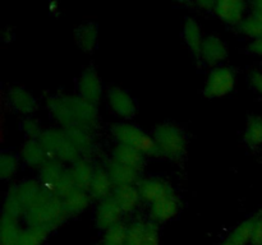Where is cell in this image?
<instances>
[{
    "label": "cell",
    "mask_w": 262,
    "mask_h": 245,
    "mask_svg": "<svg viewBox=\"0 0 262 245\" xmlns=\"http://www.w3.org/2000/svg\"><path fill=\"white\" fill-rule=\"evenodd\" d=\"M45 102L51 116L61 125V129L76 127L73 115H72L71 109H69L68 104L64 100L63 94L61 96L60 94H50V96L46 97Z\"/></svg>",
    "instance_id": "obj_16"
},
{
    "label": "cell",
    "mask_w": 262,
    "mask_h": 245,
    "mask_svg": "<svg viewBox=\"0 0 262 245\" xmlns=\"http://www.w3.org/2000/svg\"><path fill=\"white\" fill-rule=\"evenodd\" d=\"M243 139L250 148H257L262 144V116L252 115L248 117Z\"/></svg>",
    "instance_id": "obj_30"
},
{
    "label": "cell",
    "mask_w": 262,
    "mask_h": 245,
    "mask_svg": "<svg viewBox=\"0 0 262 245\" xmlns=\"http://www.w3.org/2000/svg\"><path fill=\"white\" fill-rule=\"evenodd\" d=\"M123 211L120 209L119 204L114 198L109 197L99 202L95 211V224L100 230L106 231L107 229L113 227L114 225L122 222Z\"/></svg>",
    "instance_id": "obj_7"
},
{
    "label": "cell",
    "mask_w": 262,
    "mask_h": 245,
    "mask_svg": "<svg viewBox=\"0 0 262 245\" xmlns=\"http://www.w3.org/2000/svg\"><path fill=\"white\" fill-rule=\"evenodd\" d=\"M3 214L13 217L15 219H19L20 217L26 214V209L23 207L22 202L17 197L13 188H9L7 195H5L4 204H3Z\"/></svg>",
    "instance_id": "obj_31"
},
{
    "label": "cell",
    "mask_w": 262,
    "mask_h": 245,
    "mask_svg": "<svg viewBox=\"0 0 262 245\" xmlns=\"http://www.w3.org/2000/svg\"><path fill=\"white\" fill-rule=\"evenodd\" d=\"M78 94L95 105L101 100L102 82L94 68H87L79 77Z\"/></svg>",
    "instance_id": "obj_9"
},
{
    "label": "cell",
    "mask_w": 262,
    "mask_h": 245,
    "mask_svg": "<svg viewBox=\"0 0 262 245\" xmlns=\"http://www.w3.org/2000/svg\"><path fill=\"white\" fill-rule=\"evenodd\" d=\"M63 96L71 109L76 125L90 130L94 129L99 120L97 105L87 101L79 94H63Z\"/></svg>",
    "instance_id": "obj_6"
},
{
    "label": "cell",
    "mask_w": 262,
    "mask_h": 245,
    "mask_svg": "<svg viewBox=\"0 0 262 245\" xmlns=\"http://www.w3.org/2000/svg\"><path fill=\"white\" fill-rule=\"evenodd\" d=\"M256 216L245 219L229 232L222 245H247L251 242L255 229Z\"/></svg>",
    "instance_id": "obj_27"
},
{
    "label": "cell",
    "mask_w": 262,
    "mask_h": 245,
    "mask_svg": "<svg viewBox=\"0 0 262 245\" xmlns=\"http://www.w3.org/2000/svg\"><path fill=\"white\" fill-rule=\"evenodd\" d=\"M228 58V47L224 41L216 35H209L205 37L200 59L207 65L215 66Z\"/></svg>",
    "instance_id": "obj_14"
},
{
    "label": "cell",
    "mask_w": 262,
    "mask_h": 245,
    "mask_svg": "<svg viewBox=\"0 0 262 245\" xmlns=\"http://www.w3.org/2000/svg\"><path fill=\"white\" fill-rule=\"evenodd\" d=\"M112 158L117 162L132 167L135 170L141 171L145 166V155L129 145H124L118 143L112 151Z\"/></svg>",
    "instance_id": "obj_20"
},
{
    "label": "cell",
    "mask_w": 262,
    "mask_h": 245,
    "mask_svg": "<svg viewBox=\"0 0 262 245\" xmlns=\"http://www.w3.org/2000/svg\"><path fill=\"white\" fill-rule=\"evenodd\" d=\"M146 222L135 221L128 225L127 239L125 245H142L143 237H145Z\"/></svg>",
    "instance_id": "obj_36"
},
{
    "label": "cell",
    "mask_w": 262,
    "mask_h": 245,
    "mask_svg": "<svg viewBox=\"0 0 262 245\" xmlns=\"http://www.w3.org/2000/svg\"><path fill=\"white\" fill-rule=\"evenodd\" d=\"M99 30L95 23H84L76 31V40L79 47L86 53H91L97 43Z\"/></svg>",
    "instance_id": "obj_29"
},
{
    "label": "cell",
    "mask_w": 262,
    "mask_h": 245,
    "mask_svg": "<svg viewBox=\"0 0 262 245\" xmlns=\"http://www.w3.org/2000/svg\"><path fill=\"white\" fill-rule=\"evenodd\" d=\"M142 245H160V234H159L158 224L152 221L146 222L145 237Z\"/></svg>",
    "instance_id": "obj_39"
},
{
    "label": "cell",
    "mask_w": 262,
    "mask_h": 245,
    "mask_svg": "<svg viewBox=\"0 0 262 245\" xmlns=\"http://www.w3.org/2000/svg\"><path fill=\"white\" fill-rule=\"evenodd\" d=\"M18 170V160L13 153L4 152L0 156V178L10 180Z\"/></svg>",
    "instance_id": "obj_34"
},
{
    "label": "cell",
    "mask_w": 262,
    "mask_h": 245,
    "mask_svg": "<svg viewBox=\"0 0 262 245\" xmlns=\"http://www.w3.org/2000/svg\"><path fill=\"white\" fill-rule=\"evenodd\" d=\"M106 170L109 173V176L114 186L136 185L140 181L138 180L140 171L135 170L132 167H128V166L123 165V163L117 162L113 158L107 162Z\"/></svg>",
    "instance_id": "obj_19"
},
{
    "label": "cell",
    "mask_w": 262,
    "mask_h": 245,
    "mask_svg": "<svg viewBox=\"0 0 262 245\" xmlns=\"http://www.w3.org/2000/svg\"><path fill=\"white\" fill-rule=\"evenodd\" d=\"M114 184H113L112 179H110L109 173L106 168L104 167H96L95 168L94 178H92L91 184H90L89 193L92 199L96 201H102L105 198H109L113 195L114 191Z\"/></svg>",
    "instance_id": "obj_17"
},
{
    "label": "cell",
    "mask_w": 262,
    "mask_h": 245,
    "mask_svg": "<svg viewBox=\"0 0 262 245\" xmlns=\"http://www.w3.org/2000/svg\"><path fill=\"white\" fill-rule=\"evenodd\" d=\"M91 195L87 190L83 189L76 188L74 190H72L71 193L67 197H64L61 201H63L64 208H66L67 214L69 216H77V214H81L82 212L86 211L89 208L90 203H91Z\"/></svg>",
    "instance_id": "obj_25"
},
{
    "label": "cell",
    "mask_w": 262,
    "mask_h": 245,
    "mask_svg": "<svg viewBox=\"0 0 262 245\" xmlns=\"http://www.w3.org/2000/svg\"><path fill=\"white\" fill-rule=\"evenodd\" d=\"M20 157L30 167L41 168L50 158L38 139H27L20 148Z\"/></svg>",
    "instance_id": "obj_18"
},
{
    "label": "cell",
    "mask_w": 262,
    "mask_h": 245,
    "mask_svg": "<svg viewBox=\"0 0 262 245\" xmlns=\"http://www.w3.org/2000/svg\"><path fill=\"white\" fill-rule=\"evenodd\" d=\"M110 132L114 139L120 144L129 145L142 152L145 156H159L154 137L143 132L137 125L130 122H115L110 128Z\"/></svg>",
    "instance_id": "obj_4"
},
{
    "label": "cell",
    "mask_w": 262,
    "mask_h": 245,
    "mask_svg": "<svg viewBox=\"0 0 262 245\" xmlns=\"http://www.w3.org/2000/svg\"><path fill=\"white\" fill-rule=\"evenodd\" d=\"M8 101L18 114L32 115L37 109V100L25 87H10L8 89Z\"/></svg>",
    "instance_id": "obj_13"
},
{
    "label": "cell",
    "mask_w": 262,
    "mask_h": 245,
    "mask_svg": "<svg viewBox=\"0 0 262 245\" xmlns=\"http://www.w3.org/2000/svg\"><path fill=\"white\" fill-rule=\"evenodd\" d=\"M215 3H216V2H212V0H199V2H196L194 4H196L197 7L201 8V9L214 10Z\"/></svg>",
    "instance_id": "obj_43"
},
{
    "label": "cell",
    "mask_w": 262,
    "mask_h": 245,
    "mask_svg": "<svg viewBox=\"0 0 262 245\" xmlns=\"http://www.w3.org/2000/svg\"><path fill=\"white\" fill-rule=\"evenodd\" d=\"M238 27H239V31L243 35L252 37L253 40L262 36V22L253 14L247 15Z\"/></svg>",
    "instance_id": "obj_35"
},
{
    "label": "cell",
    "mask_w": 262,
    "mask_h": 245,
    "mask_svg": "<svg viewBox=\"0 0 262 245\" xmlns=\"http://www.w3.org/2000/svg\"><path fill=\"white\" fill-rule=\"evenodd\" d=\"M128 225L124 222L114 225L113 227L107 229L104 234V245H125V239H127Z\"/></svg>",
    "instance_id": "obj_33"
},
{
    "label": "cell",
    "mask_w": 262,
    "mask_h": 245,
    "mask_svg": "<svg viewBox=\"0 0 262 245\" xmlns=\"http://www.w3.org/2000/svg\"><path fill=\"white\" fill-rule=\"evenodd\" d=\"M178 211L179 199L173 190L169 194H166V195H164L163 198L159 199V201L150 204L148 214H150V218L152 222H155V224H164V222H168L171 218H174L177 213H178Z\"/></svg>",
    "instance_id": "obj_8"
},
{
    "label": "cell",
    "mask_w": 262,
    "mask_h": 245,
    "mask_svg": "<svg viewBox=\"0 0 262 245\" xmlns=\"http://www.w3.org/2000/svg\"><path fill=\"white\" fill-rule=\"evenodd\" d=\"M237 77L229 66H215L210 71L204 88V96L207 99H220L234 89Z\"/></svg>",
    "instance_id": "obj_5"
},
{
    "label": "cell",
    "mask_w": 262,
    "mask_h": 245,
    "mask_svg": "<svg viewBox=\"0 0 262 245\" xmlns=\"http://www.w3.org/2000/svg\"><path fill=\"white\" fill-rule=\"evenodd\" d=\"M107 102L113 111L123 119H130L136 115V102L125 89L112 87L107 92Z\"/></svg>",
    "instance_id": "obj_10"
},
{
    "label": "cell",
    "mask_w": 262,
    "mask_h": 245,
    "mask_svg": "<svg viewBox=\"0 0 262 245\" xmlns=\"http://www.w3.org/2000/svg\"><path fill=\"white\" fill-rule=\"evenodd\" d=\"M40 143L51 158H56L63 163H74L81 158L78 150L74 147L66 130L60 128L45 129L38 138Z\"/></svg>",
    "instance_id": "obj_3"
},
{
    "label": "cell",
    "mask_w": 262,
    "mask_h": 245,
    "mask_svg": "<svg viewBox=\"0 0 262 245\" xmlns=\"http://www.w3.org/2000/svg\"><path fill=\"white\" fill-rule=\"evenodd\" d=\"M95 245H104V244H102V242H99V244H95Z\"/></svg>",
    "instance_id": "obj_45"
},
{
    "label": "cell",
    "mask_w": 262,
    "mask_h": 245,
    "mask_svg": "<svg viewBox=\"0 0 262 245\" xmlns=\"http://www.w3.org/2000/svg\"><path fill=\"white\" fill-rule=\"evenodd\" d=\"M248 50L252 54H255V55L262 56V36L251 41L250 45H248Z\"/></svg>",
    "instance_id": "obj_42"
},
{
    "label": "cell",
    "mask_w": 262,
    "mask_h": 245,
    "mask_svg": "<svg viewBox=\"0 0 262 245\" xmlns=\"http://www.w3.org/2000/svg\"><path fill=\"white\" fill-rule=\"evenodd\" d=\"M20 232L19 219L3 214L0 221V245H18Z\"/></svg>",
    "instance_id": "obj_28"
},
{
    "label": "cell",
    "mask_w": 262,
    "mask_h": 245,
    "mask_svg": "<svg viewBox=\"0 0 262 245\" xmlns=\"http://www.w3.org/2000/svg\"><path fill=\"white\" fill-rule=\"evenodd\" d=\"M20 128H22L23 133L28 137V139H38L43 132L40 121L32 116L25 117V119L22 120Z\"/></svg>",
    "instance_id": "obj_38"
},
{
    "label": "cell",
    "mask_w": 262,
    "mask_h": 245,
    "mask_svg": "<svg viewBox=\"0 0 262 245\" xmlns=\"http://www.w3.org/2000/svg\"><path fill=\"white\" fill-rule=\"evenodd\" d=\"M25 217L27 226L42 227L51 232L66 221L68 214L63 201L51 191H48L40 202L26 212Z\"/></svg>",
    "instance_id": "obj_1"
},
{
    "label": "cell",
    "mask_w": 262,
    "mask_h": 245,
    "mask_svg": "<svg viewBox=\"0 0 262 245\" xmlns=\"http://www.w3.org/2000/svg\"><path fill=\"white\" fill-rule=\"evenodd\" d=\"M49 234L50 231L42 227L27 226L26 229H22L18 245H42Z\"/></svg>",
    "instance_id": "obj_32"
},
{
    "label": "cell",
    "mask_w": 262,
    "mask_h": 245,
    "mask_svg": "<svg viewBox=\"0 0 262 245\" xmlns=\"http://www.w3.org/2000/svg\"><path fill=\"white\" fill-rule=\"evenodd\" d=\"M76 188L77 186H76V184H74V180H73V178H72L71 173H69V170H66V173L63 174V176L60 178V180L58 181L56 186L54 188L53 194L54 195L59 197L60 199H63L64 197L68 195V194L71 193L72 190H74Z\"/></svg>",
    "instance_id": "obj_37"
},
{
    "label": "cell",
    "mask_w": 262,
    "mask_h": 245,
    "mask_svg": "<svg viewBox=\"0 0 262 245\" xmlns=\"http://www.w3.org/2000/svg\"><path fill=\"white\" fill-rule=\"evenodd\" d=\"M252 14L256 15L262 22V0L255 2L252 4Z\"/></svg>",
    "instance_id": "obj_44"
},
{
    "label": "cell",
    "mask_w": 262,
    "mask_h": 245,
    "mask_svg": "<svg viewBox=\"0 0 262 245\" xmlns=\"http://www.w3.org/2000/svg\"><path fill=\"white\" fill-rule=\"evenodd\" d=\"M12 188L22 202L26 212L32 208L37 202H40L48 191H50L37 180H25L17 185H13Z\"/></svg>",
    "instance_id": "obj_11"
},
{
    "label": "cell",
    "mask_w": 262,
    "mask_h": 245,
    "mask_svg": "<svg viewBox=\"0 0 262 245\" xmlns=\"http://www.w3.org/2000/svg\"><path fill=\"white\" fill-rule=\"evenodd\" d=\"M138 191H140L141 199L146 203L152 204L154 202L159 201L164 195L173 191L169 183H166L163 179L158 178H146L137 183Z\"/></svg>",
    "instance_id": "obj_15"
},
{
    "label": "cell",
    "mask_w": 262,
    "mask_h": 245,
    "mask_svg": "<svg viewBox=\"0 0 262 245\" xmlns=\"http://www.w3.org/2000/svg\"><path fill=\"white\" fill-rule=\"evenodd\" d=\"M183 37L187 46L196 58L201 56L202 43H204V35L200 23L194 18H187L183 24Z\"/></svg>",
    "instance_id": "obj_24"
},
{
    "label": "cell",
    "mask_w": 262,
    "mask_h": 245,
    "mask_svg": "<svg viewBox=\"0 0 262 245\" xmlns=\"http://www.w3.org/2000/svg\"><path fill=\"white\" fill-rule=\"evenodd\" d=\"M250 83L255 88L256 92L262 96V71L261 70H252L250 73Z\"/></svg>",
    "instance_id": "obj_41"
},
{
    "label": "cell",
    "mask_w": 262,
    "mask_h": 245,
    "mask_svg": "<svg viewBox=\"0 0 262 245\" xmlns=\"http://www.w3.org/2000/svg\"><path fill=\"white\" fill-rule=\"evenodd\" d=\"M252 245H262V214L256 216V224L255 229H253L252 240H251Z\"/></svg>",
    "instance_id": "obj_40"
},
{
    "label": "cell",
    "mask_w": 262,
    "mask_h": 245,
    "mask_svg": "<svg viewBox=\"0 0 262 245\" xmlns=\"http://www.w3.org/2000/svg\"><path fill=\"white\" fill-rule=\"evenodd\" d=\"M113 198L119 204L123 213H130L138 207L142 201L138 191L137 185H122L115 186L113 191Z\"/></svg>",
    "instance_id": "obj_21"
},
{
    "label": "cell",
    "mask_w": 262,
    "mask_h": 245,
    "mask_svg": "<svg viewBox=\"0 0 262 245\" xmlns=\"http://www.w3.org/2000/svg\"><path fill=\"white\" fill-rule=\"evenodd\" d=\"M69 173H71L77 188L89 191L90 184H91L92 178H94L95 167L87 158L82 157L74 163H72Z\"/></svg>",
    "instance_id": "obj_26"
},
{
    "label": "cell",
    "mask_w": 262,
    "mask_h": 245,
    "mask_svg": "<svg viewBox=\"0 0 262 245\" xmlns=\"http://www.w3.org/2000/svg\"><path fill=\"white\" fill-rule=\"evenodd\" d=\"M64 130H66L71 142L74 144V147L78 150L79 155L83 156V157L91 155L92 151H94V137L91 134L92 130L78 127V125L67 128Z\"/></svg>",
    "instance_id": "obj_23"
},
{
    "label": "cell",
    "mask_w": 262,
    "mask_h": 245,
    "mask_svg": "<svg viewBox=\"0 0 262 245\" xmlns=\"http://www.w3.org/2000/svg\"><path fill=\"white\" fill-rule=\"evenodd\" d=\"M67 168L64 167L63 162H60L56 158H49L45 165L38 168V176H40V183L45 186L48 190L53 193L54 188L56 186L58 181L66 173Z\"/></svg>",
    "instance_id": "obj_22"
},
{
    "label": "cell",
    "mask_w": 262,
    "mask_h": 245,
    "mask_svg": "<svg viewBox=\"0 0 262 245\" xmlns=\"http://www.w3.org/2000/svg\"><path fill=\"white\" fill-rule=\"evenodd\" d=\"M247 4L242 0H219L212 12L228 24H241L245 19Z\"/></svg>",
    "instance_id": "obj_12"
},
{
    "label": "cell",
    "mask_w": 262,
    "mask_h": 245,
    "mask_svg": "<svg viewBox=\"0 0 262 245\" xmlns=\"http://www.w3.org/2000/svg\"><path fill=\"white\" fill-rule=\"evenodd\" d=\"M154 140L159 156L169 160H179L186 153L187 139L181 128L171 122L159 124L154 130Z\"/></svg>",
    "instance_id": "obj_2"
}]
</instances>
